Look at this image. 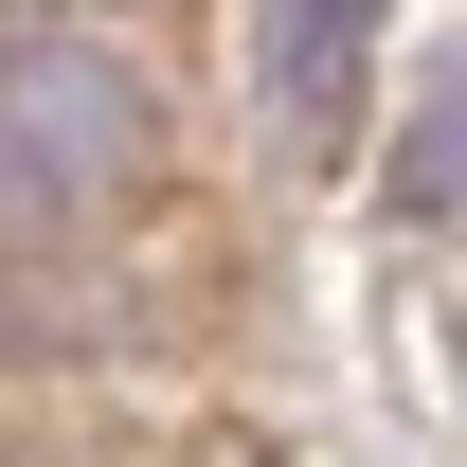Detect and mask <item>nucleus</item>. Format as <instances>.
I'll return each mask as SVG.
<instances>
[{"label":"nucleus","instance_id":"nucleus-1","mask_svg":"<svg viewBox=\"0 0 467 467\" xmlns=\"http://www.w3.org/2000/svg\"><path fill=\"white\" fill-rule=\"evenodd\" d=\"M109 180H144V90H126V55L18 18V36H0V198L55 216V198H109Z\"/></svg>","mask_w":467,"mask_h":467},{"label":"nucleus","instance_id":"nucleus-2","mask_svg":"<svg viewBox=\"0 0 467 467\" xmlns=\"http://www.w3.org/2000/svg\"><path fill=\"white\" fill-rule=\"evenodd\" d=\"M378 198H396V216H467V36L431 55V90H413V126H396V162H378Z\"/></svg>","mask_w":467,"mask_h":467},{"label":"nucleus","instance_id":"nucleus-3","mask_svg":"<svg viewBox=\"0 0 467 467\" xmlns=\"http://www.w3.org/2000/svg\"><path fill=\"white\" fill-rule=\"evenodd\" d=\"M252 36H270V90H288V109H324V90H342V0H288V18H252Z\"/></svg>","mask_w":467,"mask_h":467}]
</instances>
